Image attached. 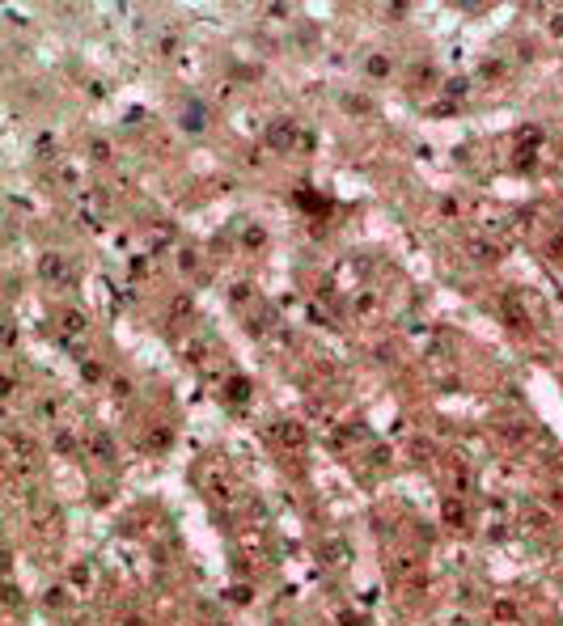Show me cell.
Segmentation results:
<instances>
[{
  "label": "cell",
  "instance_id": "obj_1",
  "mask_svg": "<svg viewBox=\"0 0 563 626\" xmlns=\"http://www.w3.org/2000/svg\"><path fill=\"white\" fill-rule=\"evenodd\" d=\"M267 144H271L276 153H288V149H296V144H309V135L296 127L292 119H276V123L267 127Z\"/></svg>",
  "mask_w": 563,
  "mask_h": 626
},
{
  "label": "cell",
  "instance_id": "obj_2",
  "mask_svg": "<svg viewBox=\"0 0 563 626\" xmlns=\"http://www.w3.org/2000/svg\"><path fill=\"white\" fill-rule=\"evenodd\" d=\"M267 436H271L280 448H301L309 432H305V424H296V419H280V424L267 428Z\"/></svg>",
  "mask_w": 563,
  "mask_h": 626
},
{
  "label": "cell",
  "instance_id": "obj_3",
  "mask_svg": "<svg viewBox=\"0 0 563 626\" xmlns=\"http://www.w3.org/2000/svg\"><path fill=\"white\" fill-rule=\"evenodd\" d=\"M39 275H43L47 284H73V280H77V271L64 263V254H43V258H39Z\"/></svg>",
  "mask_w": 563,
  "mask_h": 626
},
{
  "label": "cell",
  "instance_id": "obj_4",
  "mask_svg": "<svg viewBox=\"0 0 563 626\" xmlns=\"http://www.w3.org/2000/svg\"><path fill=\"white\" fill-rule=\"evenodd\" d=\"M77 216L85 225H97V220H102V195H97V191H81L77 195Z\"/></svg>",
  "mask_w": 563,
  "mask_h": 626
},
{
  "label": "cell",
  "instance_id": "obj_5",
  "mask_svg": "<svg viewBox=\"0 0 563 626\" xmlns=\"http://www.w3.org/2000/svg\"><path fill=\"white\" fill-rule=\"evenodd\" d=\"M504 322H508L513 330H529V318H525V309H521L517 296H504Z\"/></svg>",
  "mask_w": 563,
  "mask_h": 626
},
{
  "label": "cell",
  "instance_id": "obj_6",
  "mask_svg": "<svg viewBox=\"0 0 563 626\" xmlns=\"http://www.w3.org/2000/svg\"><path fill=\"white\" fill-rule=\"evenodd\" d=\"M153 453H161V448H170L174 444V432H170V424H153L149 428V440H144Z\"/></svg>",
  "mask_w": 563,
  "mask_h": 626
},
{
  "label": "cell",
  "instance_id": "obj_7",
  "mask_svg": "<svg viewBox=\"0 0 563 626\" xmlns=\"http://www.w3.org/2000/svg\"><path fill=\"white\" fill-rule=\"evenodd\" d=\"M59 330H64V334H81V330H85V313H77V309L59 313Z\"/></svg>",
  "mask_w": 563,
  "mask_h": 626
},
{
  "label": "cell",
  "instance_id": "obj_8",
  "mask_svg": "<svg viewBox=\"0 0 563 626\" xmlns=\"http://www.w3.org/2000/svg\"><path fill=\"white\" fill-rule=\"evenodd\" d=\"M225 398H229V402H246V398H250V381H246V377H233V381L225 386Z\"/></svg>",
  "mask_w": 563,
  "mask_h": 626
},
{
  "label": "cell",
  "instance_id": "obj_9",
  "mask_svg": "<svg viewBox=\"0 0 563 626\" xmlns=\"http://www.w3.org/2000/svg\"><path fill=\"white\" fill-rule=\"evenodd\" d=\"M470 254L479 258V263H495V258H500V250H495V241H470Z\"/></svg>",
  "mask_w": 563,
  "mask_h": 626
},
{
  "label": "cell",
  "instance_id": "obj_10",
  "mask_svg": "<svg viewBox=\"0 0 563 626\" xmlns=\"http://www.w3.org/2000/svg\"><path fill=\"white\" fill-rule=\"evenodd\" d=\"M441 516L449 520V525H466V508H461L457 500H445V504H441Z\"/></svg>",
  "mask_w": 563,
  "mask_h": 626
},
{
  "label": "cell",
  "instance_id": "obj_11",
  "mask_svg": "<svg viewBox=\"0 0 563 626\" xmlns=\"http://www.w3.org/2000/svg\"><path fill=\"white\" fill-rule=\"evenodd\" d=\"M89 448H93V453L102 457V462H115V444H111V436H93V440H89Z\"/></svg>",
  "mask_w": 563,
  "mask_h": 626
},
{
  "label": "cell",
  "instance_id": "obj_12",
  "mask_svg": "<svg viewBox=\"0 0 563 626\" xmlns=\"http://www.w3.org/2000/svg\"><path fill=\"white\" fill-rule=\"evenodd\" d=\"M208 123V115L200 111V106H187V119H182V127H191V131H200Z\"/></svg>",
  "mask_w": 563,
  "mask_h": 626
},
{
  "label": "cell",
  "instance_id": "obj_13",
  "mask_svg": "<svg viewBox=\"0 0 563 626\" xmlns=\"http://www.w3.org/2000/svg\"><path fill=\"white\" fill-rule=\"evenodd\" d=\"M296 203H301V207H309V212H322V207H326V203H322L314 191H296Z\"/></svg>",
  "mask_w": 563,
  "mask_h": 626
},
{
  "label": "cell",
  "instance_id": "obj_14",
  "mask_svg": "<svg viewBox=\"0 0 563 626\" xmlns=\"http://www.w3.org/2000/svg\"><path fill=\"white\" fill-rule=\"evenodd\" d=\"M35 153H39L43 161H51V157H55V140H51V135H39V140H35Z\"/></svg>",
  "mask_w": 563,
  "mask_h": 626
},
{
  "label": "cell",
  "instance_id": "obj_15",
  "mask_svg": "<svg viewBox=\"0 0 563 626\" xmlns=\"http://www.w3.org/2000/svg\"><path fill=\"white\" fill-rule=\"evenodd\" d=\"M364 68H369V77H385V73H390V64H385L381 55H369V64H364Z\"/></svg>",
  "mask_w": 563,
  "mask_h": 626
},
{
  "label": "cell",
  "instance_id": "obj_16",
  "mask_svg": "<svg viewBox=\"0 0 563 626\" xmlns=\"http://www.w3.org/2000/svg\"><path fill=\"white\" fill-rule=\"evenodd\" d=\"M55 448H59V453H77V440H73L68 432H59V436H55Z\"/></svg>",
  "mask_w": 563,
  "mask_h": 626
},
{
  "label": "cell",
  "instance_id": "obj_17",
  "mask_svg": "<svg viewBox=\"0 0 563 626\" xmlns=\"http://www.w3.org/2000/svg\"><path fill=\"white\" fill-rule=\"evenodd\" d=\"M551 258H563V233L551 237Z\"/></svg>",
  "mask_w": 563,
  "mask_h": 626
},
{
  "label": "cell",
  "instance_id": "obj_18",
  "mask_svg": "<svg viewBox=\"0 0 563 626\" xmlns=\"http://www.w3.org/2000/svg\"><path fill=\"white\" fill-rule=\"evenodd\" d=\"M178 263H182V271H195V250H182Z\"/></svg>",
  "mask_w": 563,
  "mask_h": 626
},
{
  "label": "cell",
  "instance_id": "obj_19",
  "mask_svg": "<svg viewBox=\"0 0 563 626\" xmlns=\"http://www.w3.org/2000/svg\"><path fill=\"white\" fill-rule=\"evenodd\" d=\"M246 246H263V233L258 229H246Z\"/></svg>",
  "mask_w": 563,
  "mask_h": 626
}]
</instances>
